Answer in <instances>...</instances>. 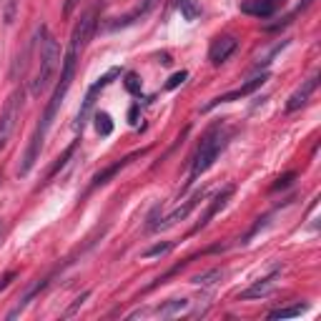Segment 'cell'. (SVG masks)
Masks as SVG:
<instances>
[{
  "label": "cell",
  "mask_w": 321,
  "mask_h": 321,
  "mask_svg": "<svg viewBox=\"0 0 321 321\" xmlns=\"http://www.w3.org/2000/svg\"><path fill=\"white\" fill-rule=\"evenodd\" d=\"M40 35H43V45H40V70H38V75H35L33 83H30V93H33V96H40V93L51 85V80L56 78L58 65H61V45H58V40H56L53 35H48L45 28H40Z\"/></svg>",
  "instance_id": "cell-1"
},
{
  "label": "cell",
  "mask_w": 321,
  "mask_h": 321,
  "mask_svg": "<svg viewBox=\"0 0 321 321\" xmlns=\"http://www.w3.org/2000/svg\"><path fill=\"white\" fill-rule=\"evenodd\" d=\"M226 148V133L221 130V123H216L213 128H208V133L203 135L196 156H193V163H191V178H198L201 173H206L216 158L221 156V151Z\"/></svg>",
  "instance_id": "cell-2"
},
{
  "label": "cell",
  "mask_w": 321,
  "mask_h": 321,
  "mask_svg": "<svg viewBox=\"0 0 321 321\" xmlns=\"http://www.w3.org/2000/svg\"><path fill=\"white\" fill-rule=\"evenodd\" d=\"M20 106H23V90H13L0 111V148H5V143L10 141L13 130L18 126L20 118Z\"/></svg>",
  "instance_id": "cell-3"
},
{
  "label": "cell",
  "mask_w": 321,
  "mask_h": 321,
  "mask_svg": "<svg viewBox=\"0 0 321 321\" xmlns=\"http://www.w3.org/2000/svg\"><path fill=\"white\" fill-rule=\"evenodd\" d=\"M121 75V68H111L106 75H101L90 88H88V93H85V98H83V106H80V111H78V118H75V130H83L85 128V123H88V116L93 113V106H96V96L113 80V78H118Z\"/></svg>",
  "instance_id": "cell-4"
},
{
  "label": "cell",
  "mask_w": 321,
  "mask_h": 321,
  "mask_svg": "<svg viewBox=\"0 0 321 321\" xmlns=\"http://www.w3.org/2000/svg\"><path fill=\"white\" fill-rule=\"evenodd\" d=\"M93 30H96V10H88V13L75 23V28H73V33H70V43H68V48H70L73 53L80 56L83 48L88 45Z\"/></svg>",
  "instance_id": "cell-5"
},
{
  "label": "cell",
  "mask_w": 321,
  "mask_h": 321,
  "mask_svg": "<svg viewBox=\"0 0 321 321\" xmlns=\"http://www.w3.org/2000/svg\"><path fill=\"white\" fill-rule=\"evenodd\" d=\"M266 80H268V73H261L256 78H251L249 83H244L241 88H236V90H231V93H223V96L213 98L211 103L203 106V111H211V108H216V106H221V103H231V101H239V98H244V96H251L254 90H258V88L266 83Z\"/></svg>",
  "instance_id": "cell-6"
},
{
  "label": "cell",
  "mask_w": 321,
  "mask_h": 321,
  "mask_svg": "<svg viewBox=\"0 0 321 321\" xmlns=\"http://www.w3.org/2000/svg\"><path fill=\"white\" fill-rule=\"evenodd\" d=\"M203 196H206V191H196V193L191 196V198H189V201L184 203V206H178V208H176V211H171V213H168V216H166L163 221H158L153 231H166V228L176 226L178 221H186V218L191 216L193 208H196V206H198V203L203 201Z\"/></svg>",
  "instance_id": "cell-7"
},
{
  "label": "cell",
  "mask_w": 321,
  "mask_h": 321,
  "mask_svg": "<svg viewBox=\"0 0 321 321\" xmlns=\"http://www.w3.org/2000/svg\"><path fill=\"white\" fill-rule=\"evenodd\" d=\"M148 153V148H141V151H133V153H128V156H123L121 161H116V163H111V166H106L103 171H98L96 176H93V181H90V189H98V186H106L118 171H123L128 163H133L135 158H141V156H146Z\"/></svg>",
  "instance_id": "cell-8"
},
{
  "label": "cell",
  "mask_w": 321,
  "mask_h": 321,
  "mask_svg": "<svg viewBox=\"0 0 321 321\" xmlns=\"http://www.w3.org/2000/svg\"><path fill=\"white\" fill-rule=\"evenodd\" d=\"M236 48H239V40H236L234 35H221V38L213 40V45H211V51H208V61L213 65L226 63V61L236 53Z\"/></svg>",
  "instance_id": "cell-9"
},
{
  "label": "cell",
  "mask_w": 321,
  "mask_h": 321,
  "mask_svg": "<svg viewBox=\"0 0 321 321\" xmlns=\"http://www.w3.org/2000/svg\"><path fill=\"white\" fill-rule=\"evenodd\" d=\"M316 83H319V75H311L309 80H304V85H301V88H296V90L291 93V98L286 101V111H289V113H294V111H299L301 106H306L309 96L316 90Z\"/></svg>",
  "instance_id": "cell-10"
},
{
  "label": "cell",
  "mask_w": 321,
  "mask_h": 321,
  "mask_svg": "<svg viewBox=\"0 0 321 321\" xmlns=\"http://www.w3.org/2000/svg\"><path fill=\"white\" fill-rule=\"evenodd\" d=\"M276 279H279V271H273L271 276H266V279L256 281L254 286H249L246 291H241V294H239V301H249V299H263L266 294H271V291H273V286H276Z\"/></svg>",
  "instance_id": "cell-11"
},
{
  "label": "cell",
  "mask_w": 321,
  "mask_h": 321,
  "mask_svg": "<svg viewBox=\"0 0 321 321\" xmlns=\"http://www.w3.org/2000/svg\"><path fill=\"white\" fill-rule=\"evenodd\" d=\"M231 196H234V186H226L223 191H221L218 196H216V198H213V203L206 208L203 218L196 223V228H193V231H201V228H206V226H208V221H211V218H213V216H216V213H218V211H221L226 203H228V198H231Z\"/></svg>",
  "instance_id": "cell-12"
},
{
  "label": "cell",
  "mask_w": 321,
  "mask_h": 321,
  "mask_svg": "<svg viewBox=\"0 0 321 321\" xmlns=\"http://www.w3.org/2000/svg\"><path fill=\"white\" fill-rule=\"evenodd\" d=\"M241 13L254 15V18H268L276 13V0H244Z\"/></svg>",
  "instance_id": "cell-13"
},
{
  "label": "cell",
  "mask_w": 321,
  "mask_h": 321,
  "mask_svg": "<svg viewBox=\"0 0 321 321\" xmlns=\"http://www.w3.org/2000/svg\"><path fill=\"white\" fill-rule=\"evenodd\" d=\"M189 306H191V301H189V299H171L166 306H158V309H156V314H158V316H176V314L186 311Z\"/></svg>",
  "instance_id": "cell-14"
},
{
  "label": "cell",
  "mask_w": 321,
  "mask_h": 321,
  "mask_svg": "<svg viewBox=\"0 0 321 321\" xmlns=\"http://www.w3.org/2000/svg\"><path fill=\"white\" fill-rule=\"evenodd\" d=\"M153 5H156V0H143V3H141V5H138V8L133 10V13H128L126 18H118V23H113L111 28H123V25H130V23H133L135 18L146 15V13H148V10H151Z\"/></svg>",
  "instance_id": "cell-15"
},
{
  "label": "cell",
  "mask_w": 321,
  "mask_h": 321,
  "mask_svg": "<svg viewBox=\"0 0 321 321\" xmlns=\"http://www.w3.org/2000/svg\"><path fill=\"white\" fill-rule=\"evenodd\" d=\"M173 249V241H161V244H153V246H148L141 256L143 258H153V256H166L168 251Z\"/></svg>",
  "instance_id": "cell-16"
},
{
  "label": "cell",
  "mask_w": 321,
  "mask_h": 321,
  "mask_svg": "<svg viewBox=\"0 0 321 321\" xmlns=\"http://www.w3.org/2000/svg\"><path fill=\"white\" fill-rule=\"evenodd\" d=\"M75 148H78V141H75V143H70V146H68V148L63 151V156H61V158H58V161L53 163V168L48 171V181H51V178H53V176H56V173H58L61 168H63L65 163H68V158H70V156L75 153Z\"/></svg>",
  "instance_id": "cell-17"
},
{
  "label": "cell",
  "mask_w": 321,
  "mask_h": 321,
  "mask_svg": "<svg viewBox=\"0 0 321 321\" xmlns=\"http://www.w3.org/2000/svg\"><path fill=\"white\" fill-rule=\"evenodd\" d=\"M301 311H306V304H299V306H289V309H276L268 314V319H291V316H299Z\"/></svg>",
  "instance_id": "cell-18"
},
{
  "label": "cell",
  "mask_w": 321,
  "mask_h": 321,
  "mask_svg": "<svg viewBox=\"0 0 321 321\" xmlns=\"http://www.w3.org/2000/svg\"><path fill=\"white\" fill-rule=\"evenodd\" d=\"M96 130L101 133V135H111L113 133V121H111V116L108 113H96Z\"/></svg>",
  "instance_id": "cell-19"
},
{
  "label": "cell",
  "mask_w": 321,
  "mask_h": 321,
  "mask_svg": "<svg viewBox=\"0 0 321 321\" xmlns=\"http://www.w3.org/2000/svg\"><path fill=\"white\" fill-rule=\"evenodd\" d=\"M178 8H181V15L186 20H196L201 15V8L196 5V0H178Z\"/></svg>",
  "instance_id": "cell-20"
},
{
  "label": "cell",
  "mask_w": 321,
  "mask_h": 321,
  "mask_svg": "<svg viewBox=\"0 0 321 321\" xmlns=\"http://www.w3.org/2000/svg\"><path fill=\"white\" fill-rule=\"evenodd\" d=\"M123 85H126V90H128L130 96H141V75L138 73H126V80H123Z\"/></svg>",
  "instance_id": "cell-21"
},
{
  "label": "cell",
  "mask_w": 321,
  "mask_h": 321,
  "mask_svg": "<svg viewBox=\"0 0 321 321\" xmlns=\"http://www.w3.org/2000/svg\"><path fill=\"white\" fill-rule=\"evenodd\" d=\"M221 268H213V271H208V273H201V276H193V284H198V286H208V284H213V279H218L221 281Z\"/></svg>",
  "instance_id": "cell-22"
},
{
  "label": "cell",
  "mask_w": 321,
  "mask_h": 321,
  "mask_svg": "<svg viewBox=\"0 0 321 321\" xmlns=\"http://www.w3.org/2000/svg\"><path fill=\"white\" fill-rule=\"evenodd\" d=\"M88 296H90V291H83V294H80V296H78V299H75V301H73V304H70V306H68V309L63 311V319H70V316H75V311H78V309L85 304V299H88Z\"/></svg>",
  "instance_id": "cell-23"
},
{
  "label": "cell",
  "mask_w": 321,
  "mask_h": 321,
  "mask_svg": "<svg viewBox=\"0 0 321 321\" xmlns=\"http://www.w3.org/2000/svg\"><path fill=\"white\" fill-rule=\"evenodd\" d=\"M296 176H299V173H294V171H291V173H284V176H281V178H279V181L271 186V191H281V189H289V186L296 181Z\"/></svg>",
  "instance_id": "cell-24"
},
{
  "label": "cell",
  "mask_w": 321,
  "mask_h": 321,
  "mask_svg": "<svg viewBox=\"0 0 321 321\" xmlns=\"http://www.w3.org/2000/svg\"><path fill=\"white\" fill-rule=\"evenodd\" d=\"M189 78V73L186 70H178V73H173L171 78H168V83H166V90H173V88H178L184 80Z\"/></svg>",
  "instance_id": "cell-25"
},
{
  "label": "cell",
  "mask_w": 321,
  "mask_h": 321,
  "mask_svg": "<svg viewBox=\"0 0 321 321\" xmlns=\"http://www.w3.org/2000/svg\"><path fill=\"white\" fill-rule=\"evenodd\" d=\"M15 279H18V273H15V271H8V273L0 279V291H3V289H8V286H10Z\"/></svg>",
  "instance_id": "cell-26"
},
{
  "label": "cell",
  "mask_w": 321,
  "mask_h": 321,
  "mask_svg": "<svg viewBox=\"0 0 321 321\" xmlns=\"http://www.w3.org/2000/svg\"><path fill=\"white\" fill-rule=\"evenodd\" d=\"M138 111H141V106L135 103V106H130V111H128V121L130 123H138Z\"/></svg>",
  "instance_id": "cell-27"
},
{
  "label": "cell",
  "mask_w": 321,
  "mask_h": 321,
  "mask_svg": "<svg viewBox=\"0 0 321 321\" xmlns=\"http://www.w3.org/2000/svg\"><path fill=\"white\" fill-rule=\"evenodd\" d=\"M158 61H161V63H163V65H171V63H173L168 53H163V56H158Z\"/></svg>",
  "instance_id": "cell-28"
},
{
  "label": "cell",
  "mask_w": 321,
  "mask_h": 321,
  "mask_svg": "<svg viewBox=\"0 0 321 321\" xmlns=\"http://www.w3.org/2000/svg\"><path fill=\"white\" fill-rule=\"evenodd\" d=\"M73 3H75V0H68V3H65V13H70V8H73Z\"/></svg>",
  "instance_id": "cell-29"
},
{
  "label": "cell",
  "mask_w": 321,
  "mask_h": 321,
  "mask_svg": "<svg viewBox=\"0 0 321 321\" xmlns=\"http://www.w3.org/2000/svg\"><path fill=\"white\" fill-rule=\"evenodd\" d=\"M0 181H3V178H0Z\"/></svg>",
  "instance_id": "cell-30"
}]
</instances>
